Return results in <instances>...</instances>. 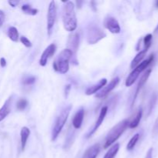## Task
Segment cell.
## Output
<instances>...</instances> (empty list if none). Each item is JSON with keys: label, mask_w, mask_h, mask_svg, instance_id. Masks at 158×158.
Masks as SVG:
<instances>
[{"label": "cell", "mask_w": 158, "mask_h": 158, "mask_svg": "<svg viewBox=\"0 0 158 158\" xmlns=\"http://www.w3.org/2000/svg\"><path fill=\"white\" fill-rule=\"evenodd\" d=\"M156 6L158 8V1H157V2H156Z\"/></svg>", "instance_id": "cell-34"}, {"label": "cell", "mask_w": 158, "mask_h": 158, "mask_svg": "<svg viewBox=\"0 0 158 158\" xmlns=\"http://www.w3.org/2000/svg\"><path fill=\"white\" fill-rule=\"evenodd\" d=\"M20 41H21V43H23L26 47L30 48L31 46H32V43H31L30 40H29L28 38H26V36L20 37Z\"/></svg>", "instance_id": "cell-27"}, {"label": "cell", "mask_w": 158, "mask_h": 158, "mask_svg": "<svg viewBox=\"0 0 158 158\" xmlns=\"http://www.w3.org/2000/svg\"><path fill=\"white\" fill-rule=\"evenodd\" d=\"M106 83H107V80H106V78L101 79L98 83L93 85V86H91L90 87L88 88V89L86 90V95L89 96V95H92V94H96V93L98 92L100 89H102L103 86H106Z\"/></svg>", "instance_id": "cell-14"}, {"label": "cell", "mask_w": 158, "mask_h": 158, "mask_svg": "<svg viewBox=\"0 0 158 158\" xmlns=\"http://www.w3.org/2000/svg\"><path fill=\"white\" fill-rule=\"evenodd\" d=\"M5 21V13L2 10H0V27L2 26Z\"/></svg>", "instance_id": "cell-29"}, {"label": "cell", "mask_w": 158, "mask_h": 158, "mask_svg": "<svg viewBox=\"0 0 158 158\" xmlns=\"http://www.w3.org/2000/svg\"><path fill=\"white\" fill-rule=\"evenodd\" d=\"M142 114H143V110H142L141 108H140V109L137 110L135 117L133 118V120H131V122H129V125H128V127H129L130 128H131V129H134V128L137 127L139 125V123H140V120H141Z\"/></svg>", "instance_id": "cell-20"}, {"label": "cell", "mask_w": 158, "mask_h": 158, "mask_svg": "<svg viewBox=\"0 0 158 158\" xmlns=\"http://www.w3.org/2000/svg\"><path fill=\"white\" fill-rule=\"evenodd\" d=\"M71 109H72V106L69 105V106H65L63 109H62V110L60 111V113L59 114L58 117H57L56 120L55 124H54L53 128H52V140H56V138L58 137L59 134L61 132V131L63 130V127H64L65 123H66V120H67L68 117L69 115V113H70Z\"/></svg>", "instance_id": "cell-4"}, {"label": "cell", "mask_w": 158, "mask_h": 158, "mask_svg": "<svg viewBox=\"0 0 158 158\" xmlns=\"http://www.w3.org/2000/svg\"><path fill=\"white\" fill-rule=\"evenodd\" d=\"M146 53H147V51H145L144 49L140 51V52H139L136 55V56L134 57V60H132V62H131V67L132 68V69H134V68L137 67V66L140 64V62L143 60V59L144 58L145 56H146Z\"/></svg>", "instance_id": "cell-19"}, {"label": "cell", "mask_w": 158, "mask_h": 158, "mask_svg": "<svg viewBox=\"0 0 158 158\" xmlns=\"http://www.w3.org/2000/svg\"><path fill=\"white\" fill-rule=\"evenodd\" d=\"M128 125H129V120H127V119L122 120L117 125H115L106 135L103 148L107 149L108 148L112 146L120 138V137L123 134V132L126 131L127 128L128 127Z\"/></svg>", "instance_id": "cell-2"}, {"label": "cell", "mask_w": 158, "mask_h": 158, "mask_svg": "<svg viewBox=\"0 0 158 158\" xmlns=\"http://www.w3.org/2000/svg\"><path fill=\"white\" fill-rule=\"evenodd\" d=\"M103 26L110 32L117 34L120 32V26L117 19L113 16H106L103 21Z\"/></svg>", "instance_id": "cell-7"}, {"label": "cell", "mask_w": 158, "mask_h": 158, "mask_svg": "<svg viewBox=\"0 0 158 158\" xmlns=\"http://www.w3.org/2000/svg\"><path fill=\"white\" fill-rule=\"evenodd\" d=\"M19 2L18 1H13V0H11V1H9V4L12 7H15V6L18 5Z\"/></svg>", "instance_id": "cell-32"}, {"label": "cell", "mask_w": 158, "mask_h": 158, "mask_svg": "<svg viewBox=\"0 0 158 158\" xmlns=\"http://www.w3.org/2000/svg\"><path fill=\"white\" fill-rule=\"evenodd\" d=\"M153 35L152 34H148L145 35L144 39H143V43H144V50L148 52V49L151 47V42H152Z\"/></svg>", "instance_id": "cell-25"}, {"label": "cell", "mask_w": 158, "mask_h": 158, "mask_svg": "<svg viewBox=\"0 0 158 158\" xmlns=\"http://www.w3.org/2000/svg\"><path fill=\"white\" fill-rule=\"evenodd\" d=\"M100 151V147L99 143L93 145L89 148H88L86 152L83 154V158H97L99 153Z\"/></svg>", "instance_id": "cell-16"}, {"label": "cell", "mask_w": 158, "mask_h": 158, "mask_svg": "<svg viewBox=\"0 0 158 158\" xmlns=\"http://www.w3.org/2000/svg\"><path fill=\"white\" fill-rule=\"evenodd\" d=\"M8 36L12 41L18 42L19 40V32L17 29L14 26H11L8 29Z\"/></svg>", "instance_id": "cell-22"}, {"label": "cell", "mask_w": 158, "mask_h": 158, "mask_svg": "<svg viewBox=\"0 0 158 158\" xmlns=\"http://www.w3.org/2000/svg\"><path fill=\"white\" fill-rule=\"evenodd\" d=\"M27 104L28 102L26 99H20L18 101V103H17V109H18L19 110H25V108L27 106Z\"/></svg>", "instance_id": "cell-26"}, {"label": "cell", "mask_w": 158, "mask_h": 158, "mask_svg": "<svg viewBox=\"0 0 158 158\" xmlns=\"http://www.w3.org/2000/svg\"><path fill=\"white\" fill-rule=\"evenodd\" d=\"M21 9L22 10H23V12H24L25 14H27V15H35L37 13H38V9H33V8L31 7L29 5H27V4L23 5V6L21 7Z\"/></svg>", "instance_id": "cell-23"}, {"label": "cell", "mask_w": 158, "mask_h": 158, "mask_svg": "<svg viewBox=\"0 0 158 158\" xmlns=\"http://www.w3.org/2000/svg\"><path fill=\"white\" fill-rule=\"evenodd\" d=\"M73 56V52L69 49H65L58 55L53 63V69L62 74L68 72L69 68V62Z\"/></svg>", "instance_id": "cell-3"}, {"label": "cell", "mask_w": 158, "mask_h": 158, "mask_svg": "<svg viewBox=\"0 0 158 158\" xmlns=\"http://www.w3.org/2000/svg\"><path fill=\"white\" fill-rule=\"evenodd\" d=\"M146 158H152V149L149 150V151H148V155H147Z\"/></svg>", "instance_id": "cell-33"}, {"label": "cell", "mask_w": 158, "mask_h": 158, "mask_svg": "<svg viewBox=\"0 0 158 158\" xmlns=\"http://www.w3.org/2000/svg\"><path fill=\"white\" fill-rule=\"evenodd\" d=\"M71 89V85H67V86H66V87H65V96H66V97H67L68 94H69V90H70Z\"/></svg>", "instance_id": "cell-30"}, {"label": "cell", "mask_w": 158, "mask_h": 158, "mask_svg": "<svg viewBox=\"0 0 158 158\" xmlns=\"http://www.w3.org/2000/svg\"><path fill=\"white\" fill-rule=\"evenodd\" d=\"M0 66H2V67H5V66H6V60L5 58H1L0 59Z\"/></svg>", "instance_id": "cell-31"}, {"label": "cell", "mask_w": 158, "mask_h": 158, "mask_svg": "<svg viewBox=\"0 0 158 158\" xmlns=\"http://www.w3.org/2000/svg\"><path fill=\"white\" fill-rule=\"evenodd\" d=\"M56 19V6L55 2L51 1L49 2L47 13V33L49 36H50L52 34Z\"/></svg>", "instance_id": "cell-6"}, {"label": "cell", "mask_w": 158, "mask_h": 158, "mask_svg": "<svg viewBox=\"0 0 158 158\" xmlns=\"http://www.w3.org/2000/svg\"><path fill=\"white\" fill-rule=\"evenodd\" d=\"M155 31H158V25H157V28H156V29H155Z\"/></svg>", "instance_id": "cell-35"}, {"label": "cell", "mask_w": 158, "mask_h": 158, "mask_svg": "<svg viewBox=\"0 0 158 158\" xmlns=\"http://www.w3.org/2000/svg\"><path fill=\"white\" fill-rule=\"evenodd\" d=\"M139 138H140V134H136L135 135L133 136L132 138H131V140H130V141L128 142L127 146V150L130 151H132L134 148V147L136 146V144H137Z\"/></svg>", "instance_id": "cell-24"}, {"label": "cell", "mask_w": 158, "mask_h": 158, "mask_svg": "<svg viewBox=\"0 0 158 158\" xmlns=\"http://www.w3.org/2000/svg\"><path fill=\"white\" fill-rule=\"evenodd\" d=\"M35 82V77H27L26 80H24L23 83H24L25 85H32Z\"/></svg>", "instance_id": "cell-28"}, {"label": "cell", "mask_w": 158, "mask_h": 158, "mask_svg": "<svg viewBox=\"0 0 158 158\" xmlns=\"http://www.w3.org/2000/svg\"><path fill=\"white\" fill-rule=\"evenodd\" d=\"M79 43H80V35L78 33H73L72 35H69V39H68V49L71 51L73 54V52H76L78 49L79 47Z\"/></svg>", "instance_id": "cell-11"}, {"label": "cell", "mask_w": 158, "mask_h": 158, "mask_svg": "<svg viewBox=\"0 0 158 158\" xmlns=\"http://www.w3.org/2000/svg\"><path fill=\"white\" fill-rule=\"evenodd\" d=\"M140 73H142V71L139 69L138 66L134 68V70L131 73V74H130V75L128 76L127 78L126 82H125L126 86L130 87V86H132V85L135 83L136 80H137V78H138L139 76H140Z\"/></svg>", "instance_id": "cell-15"}, {"label": "cell", "mask_w": 158, "mask_h": 158, "mask_svg": "<svg viewBox=\"0 0 158 158\" xmlns=\"http://www.w3.org/2000/svg\"><path fill=\"white\" fill-rule=\"evenodd\" d=\"M56 49V46L54 43L49 45L48 47H46V49L43 51V54H42L41 57H40V65L42 66H45L47 63L48 60H49L50 57H52L53 56V54L55 53Z\"/></svg>", "instance_id": "cell-10"}, {"label": "cell", "mask_w": 158, "mask_h": 158, "mask_svg": "<svg viewBox=\"0 0 158 158\" xmlns=\"http://www.w3.org/2000/svg\"><path fill=\"white\" fill-rule=\"evenodd\" d=\"M30 135V130L26 127H23L20 132V137H21V148L22 151H24L26 148V143Z\"/></svg>", "instance_id": "cell-18"}, {"label": "cell", "mask_w": 158, "mask_h": 158, "mask_svg": "<svg viewBox=\"0 0 158 158\" xmlns=\"http://www.w3.org/2000/svg\"><path fill=\"white\" fill-rule=\"evenodd\" d=\"M119 149H120V143H114L112 146L110 148L109 151L106 153L103 158H114L117 154L118 153Z\"/></svg>", "instance_id": "cell-21"}, {"label": "cell", "mask_w": 158, "mask_h": 158, "mask_svg": "<svg viewBox=\"0 0 158 158\" xmlns=\"http://www.w3.org/2000/svg\"><path fill=\"white\" fill-rule=\"evenodd\" d=\"M151 69H148V70L146 71V72L144 73V74H143V76L141 77V78H140V81H139L138 83V85H137V89H136V92H135V95H134V99H133V101H132V105L131 106H134V102H135L136 99H137V95H138L139 92L140 91V89H141V88L143 87V86H144V84L146 83V82L148 81V78H149L150 75H151Z\"/></svg>", "instance_id": "cell-12"}, {"label": "cell", "mask_w": 158, "mask_h": 158, "mask_svg": "<svg viewBox=\"0 0 158 158\" xmlns=\"http://www.w3.org/2000/svg\"><path fill=\"white\" fill-rule=\"evenodd\" d=\"M62 11V19L64 29L68 32H73L77 27V19L75 12V6L71 1L64 2Z\"/></svg>", "instance_id": "cell-1"}, {"label": "cell", "mask_w": 158, "mask_h": 158, "mask_svg": "<svg viewBox=\"0 0 158 158\" xmlns=\"http://www.w3.org/2000/svg\"><path fill=\"white\" fill-rule=\"evenodd\" d=\"M84 109L82 107L74 115L73 119V127L75 129H80L81 127V125L83 123V117H84Z\"/></svg>", "instance_id": "cell-13"}, {"label": "cell", "mask_w": 158, "mask_h": 158, "mask_svg": "<svg viewBox=\"0 0 158 158\" xmlns=\"http://www.w3.org/2000/svg\"><path fill=\"white\" fill-rule=\"evenodd\" d=\"M11 100H12V99L11 98L8 99V100L5 102L3 106L0 108V122L2 121V120H4L8 115H9V113H10Z\"/></svg>", "instance_id": "cell-17"}, {"label": "cell", "mask_w": 158, "mask_h": 158, "mask_svg": "<svg viewBox=\"0 0 158 158\" xmlns=\"http://www.w3.org/2000/svg\"><path fill=\"white\" fill-rule=\"evenodd\" d=\"M106 37V33L96 24H90L86 29V40L89 44H95Z\"/></svg>", "instance_id": "cell-5"}, {"label": "cell", "mask_w": 158, "mask_h": 158, "mask_svg": "<svg viewBox=\"0 0 158 158\" xmlns=\"http://www.w3.org/2000/svg\"><path fill=\"white\" fill-rule=\"evenodd\" d=\"M119 82H120V78H119V77H115L114 79H113V80H111L110 83L107 86H105L103 89L99 91V92L96 94V98L104 99L105 97H107L108 94H109L118 85Z\"/></svg>", "instance_id": "cell-8"}, {"label": "cell", "mask_w": 158, "mask_h": 158, "mask_svg": "<svg viewBox=\"0 0 158 158\" xmlns=\"http://www.w3.org/2000/svg\"><path fill=\"white\" fill-rule=\"evenodd\" d=\"M107 111H108L107 106H103V107H102L101 110H100V115H99L98 118H97V120L96 121V123H95V124H94V127H93V129L91 130V131L89 132V134L86 135V138H89V137H91L94 134H95L96 131L98 130V128L100 127V125L102 124V123H103V120H104L105 117H106V114H107Z\"/></svg>", "instance_id": "cell-9"}]
</instances>
